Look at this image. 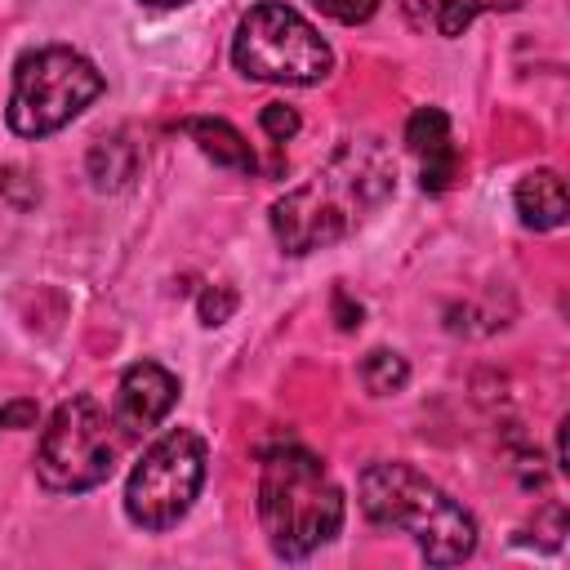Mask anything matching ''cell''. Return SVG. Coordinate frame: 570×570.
I'll list each match as a JSON object with an SVG mask.
<instances>
[{
  "instance_id": "277c9868",
  "label": "cell",
  "mask_w": 570,
  "mask_h": 570,
  "mask_svg": "<svg viewBox=\"0 0 570 570\" xmlns=\"http://www.w3.org/2000/svg\"><path fill=\"white\" fill-rule=\"evenodd\" d=\"M98 94H102V71L85 53L67 45H45L13 62V89H9L4 120L22 138H45L71 125Z\"/></svg>"
},
{
  "instance_id": "3957f363",
  "label": "cell",
  "mask_w": 570,
  "mask_h": 570,
  "mask_svg": "<svg viewBox=\"0 0 570 570\" xmlns=\"http://www.w3.org/2000/svg\"><path fill=\"white\" fill-rule=\"evenodd\" d=\"M258 521L276 557L298 561L343 525V490L303 445H276L258 472Z\"/></svg>"
},
{
  "instance_id": "ffe728a7",
  "label": "cell",
  "mask_w": 570,
  "mask_h": 570,
  "mask_svg": "<svg viewBox=\"0 0 570 570\" xmlns=\"http://www.w3.org/2000/svg\"><path fill=\"white\" fill-rule=\"evenodd\" d=\"M142 4H156V9H178V4H187V0H142Z\"/></svg>"
},
{
  "instance_id": "7c38bea8",
  "label": "cell",
  "mask_w": 570,
  "mask_h": 570,
  "mask_svg": "<svg viewBox=\"0 0 570 570\" xmlns=\"http://www.w3.org/2000/svg\"><path fill=\"white\" fill-rule=\"evenodd\" d=\"M134 174H138V147L125 134L98 138L89 147V178L98 191H120V187H129Z\"/></svg>"
},
{
  "instance_id": "d6986e66",
  "label": "cell",
  "mask_w": 570,
  "mask_h": 570,
  "mask_svg": "<svg viewBox=\"0 0 570 570\" xmlns=\"http://www.w3.org/2000/svg\"><path fill=\"white\" fill-rule=\"evenodd\" d=\"M334 307H338V325H343V330H356V325H361V307H356V303H347V294H343V289L334 294Z\"/></svg>"
},
{
  "instance_id": "7a4b0ae2",
  "label": "cell",
  "mask_w": 570,
  "mask_h": 570,
  "mask_svg": "<svg viewBox=\"0 0 570 570\" xmlns=\"http://www.w3.org/2000/svg\"><path fill=\"white\" fill-rule=\"evenodd\" d=\"M356 494H361V512L374 525L410 534L414 548L423 552V561H432V566H454L476 552L472 512L401 459L370 463L356 481Z\"/></svg>"
},
{
  "instance_id": "52a82bcc",
  "label": "cell",
  "mask_w": 570,
  "mask_h": 570,
  "mask_svg": "<svg viewBox=\"0 0 570 570\" xmlns=\"http://www.w3.org/2000/svg\"><path fill=\"white\" fill-rule=\"evenodd\" d=\"M205 481V441L187 428L165 432L142 450L125 481V517L138 530H169L187 517Z\"/></svg>"
},
{
  "instance_id": "8fae6325",
  "label": "cell",
  "mask_w": 570,
  "mask_h": 570,
  "mask_svg": "<svg viewBox=\"0 0 570 570\" xmlns=\"http://www.w3.org/2000/svg\"><path fill=\"white\" fill-rule=\"evenodd\" d=\"M183 134H191L196 147H200L214 165H223V169H236V174H254V169H258V160H254L249 142L240 138V129L227 125V120H218V116L183 120Z\"/></svg>"
},
{
  "instance_id": "e0dca14e",
  "label": "cell",
  "mask_w": 570,
  "mask_h": 570,
  "mask_svg": "<svg viewBox=\"0 0 570 570\" xmlns=\"http://www.w3.org/2000/svg\"><path fill=\"white\" fill-rule=\"evenodd\" d=\"M312 4L330 18H338V22H365L379 9V0H312Z\"/></svg>"
},
{
  "instance_id": "30bf717a",
  "label": "cell",
  "mask_w": 570,
  "mask_h": 570,
  "mask_svg": "<svg viewBox=\"0 0 570 570\" xmlns=\"http://www.w3.org/2000/svg\"><path fill=\"white\" fill-rule=\"evenodd\" d=\"M512 200H517L521 223H525V227H534V232H552V227H561V223H566V214H570L566 178H561L557 169H530V174L517 183Z\"/></svg>"
},
{
  "instance_id": "8992f818",
  "label": "cell",
  "mask_w": 570,
  "mask_h": 570,
  "mask_svg": "<svg viewBox=\"0 0 570 570\" xmlns=\"http://www.w3.org/2000/svg\"><path fill=\"white\" fill-rule=\"evenodd\" d=\"M116 454H120L116 419L94 396H71L49 414L40 432L36 476L53 494H85L111 476Z\"/></svg>"
},
{
  "instance_id": "5b68a950",
  "label": "cell",
  "mask_w": 570,
  "mask_h": 570,
  "mask_svg": "<svg viewBox=\"0 0 570 570\" xmlns=\"http://www.w3.org/2000/svg\"><path fill=\"white\" fill-rule=\"evenodd\" d=\"M232 62L249 80L267 85H316L330 76L334 53L321 31L289 4L263 0L254 4L232 36Z\"/></svg>"
},
{
  "instance_id": "2e32d148",
  "label": "cell",
  "mask_w": 570,
  "mask_h": 570,
  "mask_svg": "<svg viewBox=\"0 0 570 570\" xmlns=\"http://www.w3.org/2000/svg\"><path fill=\"white\" fill-rule=\"evenodd\" d=\"M258 125H263V134H267V138L285 142V138H294V134H298V111H294V107H285V102H267V107H263V116H258Z\"/></svg>"
},
{
  "instance_id": "6da1fadb",
  "label": "cell",
  "mask_w": 570,
  "mask_h": 570,
  "mask_svg": "<svg viewBox=\"0 0 570 570\" xmlns=\"http://www.w3.org/2000/svg\"><path fill=\"white\" fill-rule=\"evenodd\" d=\"M396 191V160L379 138H347L307 183L272 200V236L285 254H312L352 236Z\"/></svg>"
},
{
  "instance_id": "9a60e30c",
  "label": "cell",
  "mask_w": 570,
  "mask_h": 570,
  "mask_svg": "<svg viewBox=\"0 0 570 570\" xmlns=\"http://www.w3.org/2000/svg\"><path fill=\"white\" fill-rule=\"evenodd\" d=\"M196 312H200V325H223V321H232V312H236V289H232V285H205L200 298H196Z\"/></svg>"
},
{
  "instance_id": "ba28073f",
  "label": "cell",
  "mask_w": 570,
  "mask_h": 570,
  "mask_svg": "<svg viewBox=\"0 0 570 570\" xmlns=\"http://www.w3.org/2000/svg\"><path fill=\"white\" fill-rule=\"evenodd\" d=\"M174 401H178V379L156 361H138L120 374L111 419H116L120 436H138V432L156 428L174 410Z\"/></svg>"
},
{
  "instance_id": "ac0fdd59",
  "label": "cell",
  "mask_w": 570,
  "mask_h": 570,
  "mask_svg": "<svg viewBox=\"0 0 570 570\" xmlns=\"http://www.w3.org/2000/svg\"><path fill=\"white\" fill-rule=\"evenodd\" d=\"M36 419H40L36 401H9V405H0V428H36Z\"/></svg>"
},
{
  "instance_id": "4fadbf2b",
  "label": "cell",
  "mask_w": 570,
  "mask_h": 570,
  "mask_svg": "<svg viewBox=\"0 0 570 570\" xmlns=\"http://www.w3.org/2000/svg\"><path fill=\"white\" fill-rule=\"evenodd\" d=\"M410 379V365L401 352H387V347H374L365 361H361V383L374 392V396H392L401 392Z\"/></svg>"
},
{
  "instance_id": "9c48e42d",
  "label": "cell",
  "mask_w": 570,
  "mask_h": 570,
  "mask_svg": "<svg viewBox=\"0 0 570 570\" xmlns=\"http://www.w3.org/2000/svg\"><path fill=\"white\" fill-rule=\"evenodd\" d=\"M405 142L423 165V191H445L459 174V151L450 142V116L441 107H419L405 120Z\"/></svg>"
},
{
  "instance_id": "5bb4252c",
  "label": "cell",
  "mask_w": 570,
  "mask_h": 570,
  "mask_svg": "<svg viewBox=\"0 0 570 570\" xmlns=\"http://www.w3.org/2000/svg\"><path fill=\"white\" fill-rule=\"evenodd\" d=\"M485 9V0H436L432 4V27L441 36H463V27Z\"/></svg>"
}]
</instances>
